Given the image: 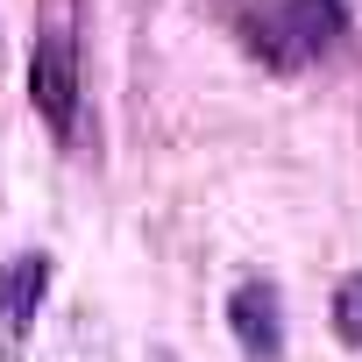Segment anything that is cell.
I'll use <instances>...</instances> for the list:
<instances>
[{"label":"cell","instance_id":"6da1fadb","mask_svg":"<svg viewBox=\"0 0 362 362\" xmlns=\"http://www.w3.org/2000/svg\"><path fill=\"white\" fill-rule=\"evenodd\" d=\"M78 93H86L78 86V43H71L64 15H50L36 29V50H29V107L43 114V128L57 142L78 135Z\"/></svg>","mask_w":362,"mask_h":362},{"label":"cell","instance_id":"7a4b0ae2","mask_svg":"<svg viewBox=\"0 0 362 362\" xmlns=\"http://www.w3.org/2000/svg\"><path fill=\"white\" fill-rule=\"evenodd\" d=\"M43 298H50V256H43V249H22V256L0 263V362L22 355V341H29Z\"/></svg>","mask_w":362,"mask_h":362},{"label":"cell","instance_id":"3957f363","mask_svg":"<svg viewBox=\"0 0 362 362\" xmlns=\"http://www.w3.org/2000/svg\"><path fill=\"white\" fill-rule=\"evenodd\" d=\"M228 334L249 362H277L284 355V298L270 277H242L228 291Z\"/></svg>","mask_w":362,"mask_h":362},{"label":"cell","instance_id":"277c9868","mask_svg":"<svg viewBox=\"0 0 362 362\" xmlns=\"http://www.w3.org/2000/svg\"><path fill=\"white\" fill-rule=\"evenodd\" d=\"M334 334H341L348 348H362V270L334 284Z\"/></svg>","mask_w":362,"mask_h":362}]
</instances>
